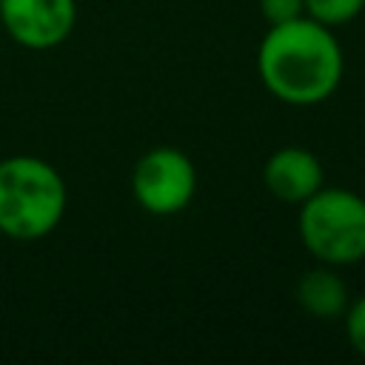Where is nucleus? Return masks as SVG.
I'll return each instance as SVG.
<instances>
[{
  "label": "nucleus",
  "mask_w": 365,
  "mask_h": 365,
  "mask_svg": "<svg viewBox=\"0 0 365 365\" xmlns=\"http://www.w3.org/2000/svg\"><path fill=\"white\" fill-rule=\"evenodd\" d=\"M294 297H297V305L317 319H339L351 302L348 282L334 265H325V262L299 274Z\"/></svg>",
  "instance_id": "0eeeda50"
},
{
  "label": "nucleus",
  "mask_w": 365,
  "mask_h": 365,
  "mask_svg": "<svg viewBox=\"0 0 365 365\" xmlns=\"http://www.w3.org/2000/svg\"><path fill=\"white\" fill-rule=\"evenodd\" d=\"M297 234L305 251L325 265L345 268L365 259V197L322 185L305 202H299Z\"/></svg>",
  "instance_id": "7ed1b4c3"
},
{
  "label": "nucleus",
  "mask_w": 365,
  "mask_h": 365,
  "mask_svg": "<svg viewBox=\"0 0 365 365\" xmlns=\"http://www.w3.org/2000/svg\"><path fill=\"white\" fill-rule=\"evenodd\" d=\"M345 54L334 29L308 14L268 26L257 48V74L285 106H319L342 83Z\"/></svg>",
  "instance_id": "f257e3e1"
},
{
  "label": "nucleus",
  "mask_w": 365,
  "mask_h": 365,
  "mask_svg": "<svg viewBox=\"0 0 365 365\" xmlns=\"http://www.w3.org/2000/svg\"><path fill=\"white\" fill-rule=\"evenodd\" d=\"M259 14L265 17L268 26H279V23L302 17L305 3L302 0H259Z\"/></svg>",
  "instance_id": "9d476101"
},
{
  "label": "nucleus",
  "mask_w": 365,
  "mask_h": 365,
  "mask_svg": "<svg viewBox=\"0 0 365 365\" xmlns=\"http://www.w3.org/2000/svg\"><path fill=\"white\" fill-rule=\"evenodd\" d=\"M77 0H0V26L23 48L48 51L68 40Z\"/></svg>",
  "instance_id": "39448f33"
},
{
  "label": "nucleus",
  "mask_w": 365,
  "mask_h": 365,
  "mask_svg": "<svg viewBox=\"0 0 365 365\" xmlns=\"http://www.w3.org/2000/svg\"><path fill=\"white\" fill-rule=\"evenodd\" d=\"M63 174L43 157L14 154L0 160V234L31 242L48 237L66 217Z\"/></svg>",
  "instance_id": "f03ea898"
},
{
  "label": "nucleus",
  "mask_w": 365,
  "mask_h": 365,
  "mask_svg": "<svg viewBox=\"0 0 365 365\" xmlns=\"http://www.w3.org/2000/svg\"><path fill=\"white\" fill-rule=\"evenodd\" d=\"M262 182L279 202L299 205L325 185V168L314 151L302 145H282L265 160Z\"/></svg>",
  "instance_id": "423d86ee"
},
{
  "label": "nucleus",
  "mask_w": 365,
  "mask_h": 365,
  "mask_svg": "<svg viewBox=\"0 0 365 365\" xmlns=\"http://www.w3.org/2000/svg\"><path fill=\"white\" fill-rule=\"evenodd\" d=\"M342 322H345V336L351 342V348L365 356V294L351 299L345 314H342Z\"/></svg>",
  "instance_id": "1a4fd4ad"
},
{
  "label": "nucleus",
  "mask_w": 365,
  "mask_h": 365,
  "mask_svg": "<svg viewBox=\"0 0 365 365\" xmlns=\"http://www.w3.org/2000/svg\"><path fill=\"white\" fill-rule=\"evenodd\" d=\"M302 3H305V14L328 29L348 26L365 9V0H302Z\"/></svg>",
  "instance_id": "6e6552de"
},
{
  "label": "nucleus",
  "mask_w": 365,
  "mask_h": 365,
  "mask_svg": "<svg viewBox=\"0 0 365 365\" xmlns=\"http://www.w3.org/2000/svg\"><path fill=\"white\" fill-rule=\"evenodd\" d=\"M131 194L137 205L154 217H171L185 211L197 194L194 160L174 145L148 148L134 163Z\"/></svg>",
  "instance_id": "20e7f679"
}]
</instances>
